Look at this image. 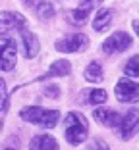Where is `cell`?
<instances>
[{
  "mask_svg": "<svg viewBox=\"0 0 139 150\" xmlns=\"http://www.w3.org/2000/svg\"><path fill=\"white\" fill-rule=\"evenodd\" d=\"M83 77H85L89 83H101L104 77V71H103V66H101V62H91L89 66L83 69Z\"/></svg>",
  "mask_w": 139,
  "mask_h": 150,
  "instance_id": "obj_16",
  "label": "cell"
},
{
  "mask_svg": "<svg viewBox=\"0 0 139 150\" xmlns=\"http://www.w3.org/2000/svg\"><path fill=\"white\" fill-rule=\"evenodd\" d=\"M45 94L48 98H58L60 96V87L58 85H48V87L45 88Z\"/></svg>",
  "mask_w": 139,
  "mask_h": 150,
  "instance_id": "obj_21",
  "label": "cell"
},
{
  "mask_svg": "<svg viewBox=\"0 0 139 150\" xmlns=\"http://www.w3.org/2000/svg\"><path fill=\"white\" fill-rule=\"evenodd\" d=\"M72 73V64L68 60H54L50 64V67L46 69L45 75L37 77L35 81H46V79H56V77H66V75Z\"/></svg>",
  "mask_w": 139,
  "mask_h": 150,
  "instance_id": "obj_11",
  "label": "cell"
},
{
  "mask_svg": "<svg viewBox=\"0 0 139 150\" xmlns=\"http://www.w3.org/2000/svg\"><path fill=\"white\" fill-rule=\"evenodd\" d=\"M114 19V10L112 8H99L97 10V13H95L93 18V29L95 31H106L108 27H110V23H112Z\"/></svg>",
  "mask_w": 139,
  "mask_h": 150,
  "instance_id": "obj_13",
  "label": "cell"
},
{
  "mask_svg": "<svg viewBox=\"0 0 139 150\" xmlns=\"http://www.w3.org/2000/svg\"><path fill=\"white\" fill-rule=\"evenodd\" d=\"M106 100H108V94L103 88H87L79 96L81 104H91V106H101V104H104Z\"/></svg>",
  "mask_w": 139,
  "mask_h": 150,
  "instance_id": "obj_14",
  "label": "cell"
},
{
  "mask_svg": "<svg viewBox=\"0 0 139 150\" xmlns=\"http://www.w3.org/2000/svg\"><path fill=\"white\" fill-rule=\"evenodd\" d=\"M89 37L85 33H72V35H64L58 40H54V50L62 54H77L89 48Z\"/></svg>",
  "mask_w": 139,
  "mask_h": 150,
  "instance_id": "obj_3",
  "label": "cell"
},
{
  "mask_svg": "<svg viewBox=\"0 0 139 150\" xmlns=\"http://www.w3.org/2000/svg\"><path fill=\"white\" fill-rule=\"evenodd\" d=\"M27 25V18L18 12H0V35H8L12 31H19Z\"/></svg>",
  "mask_w": 139,
  "mask_h": 150,
  "instance_id": "obj_9",
  "label": "cell"
},
{
  "mask_svg": "<svg viewBox=\"0 0 139 150\" xmlns=\"http://www.w3.org/2000/svg\"><path fill=\"white\" fill-rule=\"evenodd\" d=\"M131 42H133V39H131L130 33L126 31H116L112 33V35L108 37V39H104V42L101 44V48H103L104 54H120V52H126L128 48L131 46Z\"/></svg>",
  "mask_w": 139,
  "mask_h": 150,
  "instance_id": "obj_6",
  "label": "cell"
},
{
  "mask_svg": "<svg viewBox=\"0 0 139 150\" xmlns=\"http://www.w3.org/2000/svg\"><path fill=\"white\" fill-rule=\"evenodd\" d=\"M10 104V96H8V87H6V81L0 77V114L8 108Z\"/></svg>",
  "mask_w": 139,
  "mask_h": 150,
  "instance_id": "obj_19",
  "label": "cell"
},
{
  "mask_svg": "<svg viewBox=\"0 0 139 150\" xmlns=\"http://www.w3.org/2000/svg\"><path fill=\"white\" fill-rule=\"evenodd\" d=\"M18 64V44L10 35H0V71H12Z\"/></svg>",
  "mask_w": 139,
  "mask_h": 150,
  "instance_id": "obj_4",
  "label": "cell"
},
{
  "mask_svg": "<svg viewBox=\"0 0 139 150\" xmlns=\"http://www.w3.org/2000/svg\"><path fill=\"white\" fill-rule=\"evenodd\" d=\"M87 150H110V146H108L103 139H95V141L89 144V148H87Z\"/></svg>",
  "mask_w": 139,
  "mask_h": 150,
  "instance_id": "obj_20",
  "label": "cell"
},
{
  "mask_svg": "<svg viewBox=\"0 0 139 150\" xmlns=\"http://www.w3.org/2000/svg\"><path fill=\"white\" fill-rule=\"evenodd\" d=\"M18 33H19V40H21V54H23V58L33 60V58L39 54V50H41V44H39L37 35L27 25L21 27Z\"/></svg>",
  "mask_w": 139,
  "mask_h": 150,
  "instance_id": "obj_8",
  "label": "cell"
},
{
  "mask_svg": "<svg viewBox=\"0 0 139 150\" xmlns=\"http://www.w3.org/2000/svg\"><path fill=\"white\" fill-rule=\"evenodd\" d=\"M2 125H4V123H2V119H0V131H2Z\"/></svg>",
  "mask_w": 139,
  "mask_h": 150,
  "instance_id": "obj_25",
  "label": "cell"
},
{
  "mask_svg": "<svg viewBox=\"0 0 139 150\" xmlns=\"http://www.w3.org/2000/svg\"><path fill=\"white\" fill-rule=\"evenodd\" d=\"M4 150H14V148H10V146H8V148H4Z\"/></svg>",
  "mask_w": 139,
  "mask_h": 150,
  "instance_id": "obj_26",
  "label": "cell"
},
{
  "mask_svg": "<svg viewBox=\"0 0 139 150\" xmlns=\"http://www.w3.org/2000/svg\"><path fill=\"white\" fill-rule=\"evenodd\" d=\"M64 135L72 146H79L89 137V121L79 112H70L64 117Z\"/></svg>",
  "mask_w": 139,
  "mask_h": 150,
  "instance_id": "obj_1",
  "label": "cell"
},
{
  "mask_svg": "<svg viewBox=\"0 0 139 150\" xmlns=\"http://www.w3.org/2000/svg\"><path fill=\"white\" fill-rule=\"evenodd\" d=\"M131 27H133V31H135V35L139 37V19H133V21H131Z\"/></svg>",
  "mask_w": 139,
  "mask_h": 150,
  "instance_id": "obj_24",
  "label": "cell"
},
{
  "mask_svg": "<svg viewBox=\"0 0 139 150\" xmlns=\"http://www.w3.org/2000/svg\"><path fill=\"white\" fill-rule=\"evenodd\" d=\"M91 6H85V4H79L77 8H73L72 12H70V21L73 23V25H85L87 23V19H89V16H91Z\"/></svg>",
  "mask_w": 139,
  "mask_h": 150,
  "instance_id": "obj_15",
  "label": "cell"
},
{
  "mask_svg": "<svg viewBox=\"0 0 139 150\" xmlns=\"http://www.w3.org/2000/svg\"><path fill=\"white\" fill-rule=\"evenodd\" d=\"M139 129V108H131L122 115L118 125V135L122 141H130Z\"/></svg>",
  "mask_w": 139,
  "mask_h": 150,
  "instance_id": "obj_7",
  "label": "cell"
},
{
  "mask_svg": "<svg viewBox=\"0 0 139 150\" xmlns=\"http://www.w3.org/2000/svg\"><path fill=\"white\" fill-rule=\"evenodd\" d=\"M29 150H60V144L52 135L41 133V135H35V137L31 139Z\"/></svg>",
  "mask_w": 139,
  "mask_h": 150,
  "instance_id": "obj_12",
  "label": "cell"
},
{
  "mask_svg": "<svg viewBox=\"0 0 139 150\" xmlns=\"http://www.w3.org/2000/svg\"><path fill=\"white\" fill-rule=\"evenodd\" d=\"M39 2H41V0H21V4H25L27 8H35Z\"/></svg>",
  "mask_w": 139,
  "mask_h": 150,
  "instance_id": "obj_22",
  "label": "cell"
},
{
  "mask_svg": "<svg viewBox=\"0 0 139 150\" xmlns=\"http://www.w3.org/2000/svg\"><path fill=\"white\" fill-rule=\"evenodd\" d=\"M114 93H116L118 102H122V104H135V102H139V83L128 79V77L118 79V83L114 85Z\"/></svg>",
  "mask_w": 139,
  "mask_h": 150,
  "instance_id": "obj_5",
  "label": "cell"
},
{
  "mask_svg": "<svg viewBox=\"0 0 139 150\" xmlns=\"http://www.w3.org/2000/svg\"><path fill=\"white\" fill-rule=\"evenodd\" d=\"M101 2H103V0H81V4L91 6V8H93V6H97V4H101Z\"/></svg>",
  "mask_w": 139,
  "mask_h": 150,
  "instance_id": "obj_23",
  "label": "cell"
},
{
  "mask_svg": "<svg viewBox=\"0 0 139 150\" xmlns=\"http://www.w3.org/2000/svg\"><path fill=\"white\" fill-rule=\"evenodd\" d=\"M33 12L39 16L41 19H50V18H54V6L50 4V2H46V0H41L39 4L33 8Z\"/></svg>",
  "mask_w": 139,
  "mask_h": 150,
  "instance_id": "obj_17",
  "label": "cell"
},
{
  "mask_svg": "<svg viewBox=\"0 0 139 150\" xmlns=\"http://www.w3.org/2000/svg\"><path fill=\"white\" fill-rule=\"evenodd\" d=\"M93 117H95V121H99V123L104 125V127H118V125H120L122 115L118 114L116 110H112V108L97 106L93 110Z\"/></svg>",
  "mask_w": 139,
  "mask_h": 150,
  "instance_id": "obj_10",
  "label": "cell"
},
{
  "mask_svg": "<svg viewBox=\"0 0 139 150\" xmlns=\"http://www.w3.org/2000/svg\"><path fill=\"white\" fill-rule=\"evenodd\" d=\"M19 117L25 123L37 125V127L54 129L60 121V112L50 110V108H43V106H25L19 110Z\"/></svg>",
  "mask_w": 139,
  "mask_h": 150,
  "instance_id": "obj_2",
  "label": "cell"
},
{
  "mask_svg": "<svg viewBox=\"0 0 139 150\" xmlns=\"http://www.w3.org/2000/svg\"><path fill=\"white\" fill-rule=\"evenodd\" d=\"M122 69H124V73H126L128 77H139V54L131 56L130 60L122 66Z\"/></svg>",
  "mask_w": 139,
  "mask_h": 150,
  "instance_id": "obj_18",
  "label": "cell"
}]
</instances>
